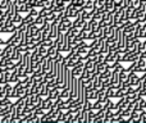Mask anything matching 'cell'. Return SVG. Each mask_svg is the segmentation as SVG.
<instances>
[{"instance_id":"6da1fadb","label":"cell","mask_w":146,"mask_h":123,"mask_svg":"<svg viewBox=\"0 0 146 123\" xmlns=\"http://www.w3.org/2000/svg\"><path fill=\"white\" fill-rule=\"evenodd\" d=\"M80 12H81V8L74 7V5H73L72 3H71L68 7H66V9H64L63 14L66 15V17H69V18H76L78 14H80Z\"/></svg>"},{"instance_id":"7a4b0ae2","label":"cell","mask_w":146,"mask_h":123,"mask_svg":"<svg viewBox=\"0 0 146 123\" xmlns=\"http://www.w3.org/2000/svg\"><path fill=\"white\" fill-rule=\"evenodd\" d=\"M59 33V23L56 22V21H54V22L50 23V31H49V37L54 39L55 40L56 36H58Z\"/></svg>"},{"instance_id":"3957f363","label":"cell","mask_w":146,"mask_h":123,"mask_svg":"<svg viewBox=\"0 0 146 123\" xmlns=\"http://www.w3.org/2000/svg\"><path fill=\"white\" fill-rule=\"evenodd\" d=\"M140 78L137 76V72H128V81L129 83H131V86H133V87H137L140 83Z\"/></svg>"},{"instance_id":"277c9868","label":"cell","mask_w":146,"mask_h":123,"mask_svg":"<svg viewBox=\"0 0 146 123\" xmlns=\"http://www.w3.org/2000/svg\"><path fill=\"white\" fill-rule=\"evenodd\" d=\"M53 104H54V100L48 96V98H44L42 104H41V108H44L46 112H48V110H50V108L53 106Z\"/></svg>"},{"instance_id":"5b68a950","label":"cell","mask_w":146,"mask_h":123,"mask_svg":"<svg viewBox=\"0 0 146 123\" xmlns=\"http://www.w3.org/2000/svg\"><path fill=\"white\" fill-rule=\"evenodd\" d=\"M129 103H131V100H129L127 96H123V98H121L118 101H117L118 106H119V108H122V109H127V108H128Z\"/></svg>"},{"instance_id":"8992f818","label":"cell","mask_w":146,"mask_h":123,"mask_svg":"<svg viewBox=\"0 0 146 123\" xmlns=\"http://www.w3.org/2000/svg\"><path fill=\"white\" fill-rule=\"evenodd\" d=\"M14 49H15V46H14V45H12V44H8V45H5V46H4V57L12 58Z\"/></svg>"},{"instance_id":"52a82bcc","label":"cell","mask_w":146,"mask_h":123,"mask_svg":"<svg viewBox=\"0 0 146 123\" xmlns=\"http://www.w3.org/2000/svg\"><path fill=\"white\" fill-rule=\"evenodd\" d=\"M37 51L41 58H49V48H46V46H44V45H40Z\"/></svg>"},{"instance_id":"ba28073f","label":"cell","mask_w":146,"mask_h":123,"mask_svg":"<svg viewBox=\"0 0 146 123\" xmlns=\"http://www.w3.org/2000/svg\"><path fill=\"white\" fill-rule=\"evenodd\" d=\"M71 70H72V74L74 76V77L80 78L81 74H82V72H83V67H81V65H76V67L71 68Z\"/></svg>"},{"instance_id":"9c48e42d","label":"cell","mask_w":146,"mask_h":123,"mask_svg":"<svg viewBox=\"0 0 146 123\" xmlns=\"http://www.w3.org/2000/svg\"><path fill=\"white\" fill-rule=\"evenodd\" d=\"M58 53H59V50H58V48H56L55 45H53V46L49 48V58L50 59H55L56 55H58Z\"/></svg>"},{"instance_id":"30bf717a","label":"cell","mask_w":146,"mask_h":123,"mask_svg":"<svg viewBox=\"0 0 146 123\" xmlns=\"http://www.w3.org/2000/svg\"><path fill=\"white\" fill-rule=\"evenodd\" d=\"M72 123H83V109L81 112H78V113L74 114Z\"/></svg>"},{"instance_id":"8fae6325","label":"cell","mask_w":146,"mask_h":123,"mask_svg":"<svg viewBox=\"0 0 146 123\" xmlns=\"http://www.w3.org/2000/svg\"><path fill=\"white\" fill-rule=\"evenodd\" d=\"M83 83H85V88L87 92H90L92 88H95L94 87V78H88V80L83 81Z\"/></svg>"},{"instance_id":"7c38bea8","label":"cell","mask_w":146,"mask_h":123,"mask_svg":"<svg viewBox=\"0 0 146 123\" xmlns=\"http://www.w3.org/2000/svg\"><path fill=\"white\" fill-rule=\"evenodd\" d=\"M35 19H36V18L33 17V15H31L30 13H27V15H26V17H23V22H25L27 26L33 25V23H35Z\"/></svg>"},{"instance_id":"4fadbf2b","label":"cell","mask_w":146,"mask_h":123,"mask_svg":"<svg viewBox=\"0 0 146 123\" xmlns=\"http://www.w3.org/2000/svg\"><path fill=\"white\" fill-rule=\"evenodd\" d=\"M12 99L10 98H3L1 100H0V109H3V108H5V106H9V105H12Z\"/></svg>"},{"instance_id":"5bb4252c","label":"cell","mask_w":146,"mask_h":123,"mask_svg":"<svg viewBox=\"0 0 146 123\" xmlns=\"http://www.w3.org/2000/svg\"><path fill=\"white\" fill-rule=\"evenodd\" d=\"M12 19H13V22H14L17 26H18V25H21V23H23V17L21 15V13H19V12L15 13V14L13 15Z\"/></svg>"},{"instance_id":"9a60e30c","label":"cell","mask_w":146,"mask_h":123,"mask_svg":"<svg viewBox=\"0 0 146 123\" xmlns=\"http://www.w3.org/2000/svg\"><path fill=\"white\" fill-rule=\"evenodd\" d=\"M92 109H95V110H101V109H104V101L101 100H95V103H92Z\"/></svg>"},{"instance_id":"2e32d148","label":"cell","mask_w":146,"mask_h":123,"mask_svg":"<svg viewBox=\"0 0 146 123\" xmlns=\"http://www.w3.org/2000/svg\"><path fill=\"white\" fill-rule=\"evenodd\" d=\"M88 98H90L91 100H98V98H99V90L98 88H92V90L88 92Z\"/></svg>"},{"instance_id":"e0dca14e","label":"cell","mask_w":146,"mask_h":123,"mask_svg":"<svg viewBox=\"0 0 146 123\" xmlns=\"http://www.w3.org/2000/svg\"><path fill=\"white\" fill-rule=\"evenodd\" d=\"M41 118V122H49V121H54L53 119V114L50 113V112H46L45 114H42V116L40 117Z\"/></svg>"},{"instance_id":"ac0fdd59","label":"cell","mask_w":146,"mask_h":123,"mask_svg":"<svg viewBox=\"0 0 146 123\" xmlns=\"http://www.w3.org/2000/svg\"><path fill=\"white\" fill-rule=\"evenodd\" d=\"M69 95H71V91H69L68 87H63V88L60 90V96H62L63 99H68Z\"/></svg>"},{"instance_id":"d6986e66","label":"cell","mask_w":146,"mask_h":123,"mask_svg":"<svg viewBox=\"0 0 146 123\" xmlns=\"http://www.w3.org/2000/svg\"><path fill=\"white\" fill-rule=\"evenodd\" d=\"M38 46H40V45H38L37 43H32V41L27 44V48H28V50H30V51H35V50H38Z\"/></svg>"},{"instance_id":"ffe728a7","label":"cell","mask_w":146,"mask_h":123,"mask_svg":"<svg viewBox=\"0 0 146 123\" xmlns=\"http://www.w3.org/2000/svg\"><path fill=\"white\" fill-rule=\"evenodd\" d=\"M45 22H46V19L44 17H40V15H38V17H36V19H35V25H37L38 27H41V26H42Z\"/></svg>"},{"instance_id":"44dd1931","label":"cell","mask_w":146,"mask_h":123,"mask_svg":"<svg viewBox=\"0 0 146 123\" xmlns=\"http://www.w3.org/2000/svg\"><path fill=\"white\" fill-rule=\"evenodd\" d=\"M18 30V26L15 23H12L10 26H8V33H14Z\"/></svg>"},{"instance_id":"7402d4cb","label":"cell","mask_w":146,"mask_h":123,"mask_svg":"<svg viewBox=\"0 0 146 123\" xmlns=\"http://www.w3.org/2000/svg\"><path fill=\"white\" fill-rule=\"evenodd\" d=\"M12 122V116H4V117H1V123H10Z\"/></svg>"},{"instance_id":"603a6c76","label":"cell","mask_w":146,"mask_h":123,"mask_svg":"<svg viewBox=\"0 0 146 123\" xmlns=\"http://www.w3.org/2000/svg\"><path fill=\"white\" fill-rule=\"evenodd\" d=\"M103 5H105V0H95L96 8H100V7H103Z\"/></svg>"},{"instance_id":"cb8c5ba5","label":"cell","mask_w":146,"mask_h":123,"mask_svg":"<svg viewBox=\"0 0 146 123\" xmlns=\"http://www.w3.org/2000/svg\"><path fill=\"white\" fill-rule=\"evenodd\" d=\"M140 58H142V59H146V51H142V53L140 54Z\"/></svg>"},{"instance_id":"d4e9b609","label":"cell","mask_w":146,"mask_h":123,"mask_svg":"<svg viewBox=\"0 0 146 123\" xmlns=\"http://www.w3.org/2000/svg\"><path fill=\"white\" fill-rule=\"evenodd\" d=\"M0 3H1V0H0Z\"/></svg>"},{"instance_id":"484cf974","label":"cell","mask_w":146,"mask_h":123,"mask_svg":"<svg viewBox=\"0 0 146 123\" xmlns=\"http://www.w3.org/2000/svg\"><path fill=\"white\" fill-rule=\"evenodd\" d=\"M145 51H146V50H145Z\"/></svg>"}]
</instances>
